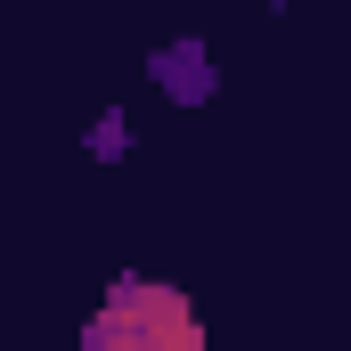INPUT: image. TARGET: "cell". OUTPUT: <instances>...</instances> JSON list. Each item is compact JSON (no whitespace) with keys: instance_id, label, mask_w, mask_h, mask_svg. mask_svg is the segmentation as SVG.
Here are the masks:
<instances>
[{"instance_id":"cell-1","label":"cell","mask_w":351,"mask_h":351,"mask_svg":"<svg viewBox=\"0 0 351 351\" xmlns=\"http://www.w3.org/2000/svg\"><path fill=\"white\" fill-rule=\"evenodd\" d=\"M196 311L172 286H114V302L90 319V351H196Z\"/></svg>"}]
</instances>
